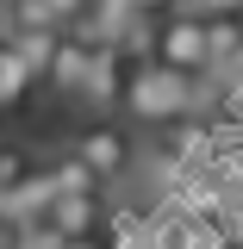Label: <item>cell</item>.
Segmentation results:
<instances>
[{
    "instance_id": "1",
    "label": "cell",
    "mask_w": 243,
    "mask_h": 249,
    "mask_svg": "<svg viewBox=\"0 0 243 249\" xmlns=\"http://www.w3.org/2000/svg\"><path fill=\"white\" fill-rule=\"evenodd\" d=\"M125 119L131 124H150V131H162V124H181L200 112V75H175V69H162V62H137L131 75H125V93H119Z\"/></svg>"
},
{
    "instance_id": "2",
    "label": "cell",
    "mask_w": 243,
    "mask_h": 249,
    "mask_svg": "<svg viewBox=\"0 0 243 249\" xmlns=\"http://www.w3.org/2000/svg\"><path fill=\"white\" fill-rule=\"evenodd\" d=\"M150 62L175 69V75H212V62H206V25L187 19V13H168L150 31Z\"/></svg>"
},
{
    "instance_id": "3",
    "label": "cell",
    "mask_w": 243,
    "mask_h": 249,
    "mask_svg": "<svg viewBox=\"0 0 243 249\" xmlns=\"http://www.w3.org/2000/svg\"><path fill=\"white\" fill-rule=\"evenodd\" d=\"M119 37H93L88 50V75H81V88H75V100L88 106V112H119Z\"/></svg>"
},
{
    "instance_id": "4",
    "label": "cell",
    "mask_w": 243,
    "mask_h": 249,
    "mask_svg": "<svg viewBox=\"0 0 243 249\" xmlns=\"http://www.w3.org/2000/svg\"><path fill=\"white\" fill-rule=\"evenodd\" d=\"M69 156H81V162H88L100 181H119L125 168H131V137H125L119 124H106V119H100V124H81V131H75Z\"/></svg>"
},
{
    "instance_id": "5",
    "label": "cell",
    "mask_w": 243,
    "mask_h": 249,
    "mask_svg": "<svg viewBox=\"0 0 243 249\" xmlns=\"http://www.w3.org/2000/svg\"><path fill=\"white\" fill-rule=\"evenodd\" d=\"M44 224L56 237H93L106 224V193H56L50 212H44Z\"/></svg>"
},
{
    "instance_id": "6",
    "label": "cell",
    "mask_w": 243,
    "mask_h": 249,
    "mask_svg": "<svg viewBox=\"0 0 243 249\" xmlns=\"http://www.w3.org/2000/svg\"><path fill=\"white\" fill-rule=\"evenodd\" d=\"M88 50H93V37H88V31H62V37H56V50H50V69H44V88L62 93V100H75L81 75H88Z\"/></svg>"
},
{
    "instance_id": "7",
    "label": "cell",
    "mask_w": 243,
    "mask_h": 249,
    "mask_svg": "<svg viewBox=\"0 0 243 249\" xmlns=\"http://www.w3.org/2000/svg\"><path fill=\"white\" fill-rule=\"evenodd\" d=\"M31 88H37V75L25 69V56L13 50V37H0V112H13V106H25Z\"/></svg>"
},
{
    "instance_id": "8",
    "label": "cell",
    "mask_w": 243,
    "mask_h": 249,
    "mask_svg": "<svg viewBox=\"0 0 243 249\" xmlns=\"http://www.w3.org/2000/svg\"><path fill=\"white\" fill-rule=\"evenodd\" d=\"M44 168H50V187H56V193H106V181L93 175L81 156H69V150H62V156H50Z\"/></svg>"
},
{
    "instance_id": "9",
    "label": "cell",
    "mask_w": 243,
    "mask_h": 249,
    "mask_svg": "<svg viewBox=\"0 0 243 249\" xmlns=\"http://www.w3.org/2000/svg\"><path fill=\"white\" fill-rule=\"evenodd\" d=\"M206 25V62H212V75H224V62L243 50V19H200Z\"/></svg>"
},
{
    "instance_id": "10",
    "label": "cell",
    "mask_w": 243,
    "mask_h": 249,
    "mask_svg": "<svg viewBox=\"0 0 243 249\" xmlns=\"http://www.w3.org/2000/svg\"><path fill=\"white\" fill-rule=\"evenodd\" d=\"M31 168H37V156H31L25 143H13V137H0V193H6V187H19Z\"/></svg>"
},
{
    "instance_id": "11",
    "label": "cell",
    "mask_w": 243,
    "mask_h": 249,
    "mask_svg": "<svg viewBox=\"0 0 243 249\" xmlns=\"http://www.w3.org/2000/svg\"><path fill=\"white\" fill-rule=\"evenodd\" d=\"M175 13H187V19H243V0H181Z\"/></svg>"
},
{
    "instance_id": "12",
    "label": "cell",
    "mask_w": 243,
    "mask_h": 249,
    "mask_svg": "<svg viewBox=\"0 0 243 249\" xmlns=\"http://www.w3.org/2000/svg\"><path fill=\"white\" fill-rule=\"evenodd\" d=\"M37 6L50 13V25H56V31H75L81 19H88V6H93V0H37Z\"/></svg>"
},
{
    "instance_id": "13",
    "label": "cell",
    "mask_w": 243,
    "mask_h": 249,
    "mask_svg": "<svg viewBox=\"0 0 243 249\" xmlns=\"http://www.w3.org/2000/svg\"><path fill=\"white\" fill-rule=\"evenodd\" d=\"M218 162V181H231V187H243V143H231L224 156H212Z\"/></svg>"
},
{
    "instance_id": "14",
    "label": "cell",
    "mask_w": 243,
    "mask_h": 249,
    "mask_svg": "<svg viewBox=\"0 0 243 249\" xmlns=\"http://www.w3.org/2000/svg\"><path fill=\"white\" fill-rule=\"evenodd\" d=\"M125 6H131V13H137V19H150V13H175V6H181V0H125Z\"/></svg>"
},
{
    "instance_id": "15",
    "label": "cell",
    "mask_w": 243,
    "mask_h": 249,
    "mask_svg": "<svg viewBox=\"0 0 243 249\" xmlns=\"http://www.w3.org/2000/svg\"><path fill=\"white\" fill-rule=\"evenodd\" d=\"M62 249H112V243H106V231H93V237H62Z\"/></svg>"
},
{
    "instance_id": "16",
    "label": "cell",
    "mask_w": 243,
    "mask_h": 249,
    "mask_svg": "<svg viewBox=\"0 0 243 249\" xmlns=\"http://www.w3.org/2000/svg\"><path fill=\"white\" fill-rule=\"evenodd\" d=\"M6 237H13V231H0V243H6Z\"/></svg>"
},
{
    "instance_id": "17",
    "label": "cell",
    "mask_w": 243,
    "mask_h": 249,
    "mask_svg": "<svg viewBox=\"0 0 243 249\" xmlns=\"http://www.w3.org/2000/svg\"><path fill=\"white\" fill-rule=\"evenodd\" d=\"M0 249H13V237H6V243H0Z\"/></svg>"
}]
</instances>
